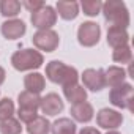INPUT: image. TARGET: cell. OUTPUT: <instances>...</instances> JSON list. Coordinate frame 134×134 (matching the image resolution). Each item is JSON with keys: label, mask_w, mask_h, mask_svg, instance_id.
<instances>
[{"label": "cell", "mask_w": 134, "mask_h": 134, "mask_svg": "<svg viewBox=\"0 0 134 134\" xmlns=\"http://www.w3.org/2000/svg\"><path fill=\"white\" fill-rule=\"evenodd\" d=\"M11 63L18 71L33 70V68H40L43 65V55L33 49H22L13 54Z\"/></svg>", "instance_id": "3"}, {"label": "cell", "mask_w": 134, "mask_h": 134, "mask_svg": "<svg viewBox=\"0 0 134 134\" xmlns=\"http://www.w3.org/2000/svg\"><path fill=\"white\" fill-rule=\"evenodd\" d=\"M24 85H25L27 92L38 95V93L43 92V88H44V77H43L40 73H30V74L25 76Z\"/></svg>", "instance_id": "17"}, {"label": "cell", "mask_w": 134, "mask_h": 134, "mask_svg": "<svg viewBox=\"0 0 134 134\" xmlns=\"http://www.w3.org/2000/svg\"><path fill=\"white\" fill-rule=\"evenodd\" d=\"M3 81H5V70L0 66V85L3 84Z\"/></svg>", "instance_id": "28"}, {"label": "cell", "mask_w": 134, "mask_h": 134, "mask_svg": "<svg viewBox=\"0 0 134 134\" xmlns=\"http://www.w3.org/2000/svg\"><path fill=\"white\" fill-rule=\"evenodd\" d=\"M104 76H106V85L117 87V85L123 84L126 73L123 68H118V66H109L107 71H104Z\"/></svg>", "instance_id": "16"}, {"label": "cell", "mask_w": 134, "mask_h": 134, "mask_svg": "<svg viewBox=\"0 0 134 134\" xmlns=\"http://www.w3.org/2000/svg\"><path fill=\"white\" fill-rule=\"evenodd\" d=\"M24 7L33 13V11H36V10L43 8V7H44V3H43V2H30V0H25V2H24Z\"/></svg>", "instance_id": "26"}, {"label": "cell", "mask_w": 134, "mask_h": 134, "mask_svg": "<svg viewBox=\"0 0 134 134\" xmlns=\"http://www.w3.org/2000/svg\"><path fill=\"white\" fill-rule=\"evenodd\" d=\"M101 8H103V3L99 0H84L82 2V10L87 16H96Z\"/></svg>", "instance_id": "25"}, {"label": "cell", "mask_w": 134, "mask_h": 134, "mask_svg": "<svg viewBox=\"0 0 134 134\" xmlns=\"http://www.w3.org/2000/svg\"><path fill=\"white\" fill-rule=\"evenodd\" d=\"M79 134H99V131L96 128H84Z\"/></svg>", "instance_id": "27"}, {"label": "cell", "mask_w": 134, "mask_h": 134, "mask_svg": "<svg viewBox=\"0 0 134 134\" xmlns=\"http://www.w3.org/2000/svg\"><path fill=\"white\" fill-rule=\"evenodd\" d=\"M46 76L49 77V81L60 84L62 87L77 84V77H79L76 68L65 65L63 62H58V60H54L46 66Z\"/></svg>", "instance_id": "1"}, {"label": "cell", "mask_w": 134, "mask_h": 134, "mask_svg": "<svg viewBox=\"0 0 134 134\" xmlns=\"http://www.w3.org/2000/svg\"><path fill=\"white\" fill-rule=\"evenodd\" d=\"M96 121L101 128H106V129H114V128H118L123 121V117L121 114H118L117 110H112V109H101L98 117H96Z\"/></svg>", "instance_id": "10"}, {"label": "cell", "mask_w": 134, "mask_h": 134, "mask_svg": "<svg viewBox=\"0 0 134 134\" xmlns=\"http://www.w3.org/2000/svg\"><path fill=\"white\" fill-rule=\"evenodd\" d=\"M40 103H41V98L36 95V93H30V92H22L19 95V118L21 121L24 123H30L32 120L36 118V110L40 107Z\"/></svg>", "instance_id": "4"}, {"label": "cell", "mask_w": 134, "mask_h": 134, "mask_svg": "<svg viewBox=\"0 0 134 134\" xmlns=\"http://www.w3.org/2000/svg\"><path fill=\"white\" fill-rule=\"evenodd\" d=\"M71 117L76 120V121H81V123H87L93 118V107L90 103H79V104H73L71 110H70Z\"/></svg>", "instance_id": "14"}, {"label": "cell", "mask_w": 134, "mask_h": 134, "mask_svg": "<svg viewBox=\"0 0 134 134\" xmlns=\"http://www.w3.org/2000/svg\"><path fill=\"white\" fill-rule=\"evenodd\" d=\"M57 10L65 21H71L79 14V5L76 2H58Z\"/></svg>", "instance_id": "18"}, {"label": "cell", "mask_w": 134, "mask_h": 134, "mask_svg": "<svg viewBox=\"0 0 134 134\" xmlns=\"http://www.w3.org/2000/svg\"><path fill=\"white\" fill-rule=\"evenodd\" d=\"M52 134H76V125L70 118H60L51 126Z\"/></svg>", "instance_id": "19"}, {"label": "cell", "mask_w": 134, "mask_h": 134, "mask_svg": "<svg viewBox=\"0 0 134 134\" xmlns=\"http://www.w3.org/2000/svg\"><path fill=\"white\" fill-rule=\"evenodd\" d=\"M0 11H2L3 16H16L21 11V3L16 2V0H3L0 2Z\"/></svg>", "instance_id": "22"}, {"label": "cell", "mask_w": 134, "mask_h": 134, "mask_svg": "<svg viewBox=\"0 0 134 134\" xmlns=\"http://www.w3.org/2000/svg\"><path fill=\"white\" fill-rule=\"evenodd\" d=\"M112 58L114 62L117 63H129L131 58H132V54H131V49L129 46H123V47H117L112 54Z\"/></svg>", "instance_id": "23"}, {"label": "cell", "mask_w": 134, "mask_h": 134, "mask_svg": "<svg viewBox=\"0 0 134 134\" xmlns=\"http://www.w3.org/2000/svg\"><path fill=\"white\" fill-rule=\"evenodd\" d=\"M128 41H129V35L126 32V29H121V27H109L107 30V43L112 46V47H123V46H128Z\"/></svg>", "instance_id": "13"}, {"label": "cell", "mask_w": 134, "mask_h": 134, "mask_svg": "<svg viewBox=\"0 0 134 134\" xmlns=\"http://www.w3.org/2000/svg\"><path fill=\"white\" fill-rule=\"evenodd\" d=\"M99 35H101V30H99V25L95 24V22H84L81 24L79 30H77V40L82 46H95L98 41H99Z\"/></svg>", "instance_id": "6"}, {"label": "cell", "mask_w": 134, "mask_h": 134, "mask_svg": "<svg viewBox=\"0 0 134 134\" xmlns=\"http://www.w3.org/2000/svg\"><path fill=\"white\" fill-rule=\"evenodd\" d=\"M13 114H14V104L10 98H5L0 101V121L13 118Z\"/></svg>", "instance_id": "24"}, {"label": "cell", "mask_w": 134, "mask_h": 134, "mask_svg": "<svg viewBox=\"0 0 134 134\" xmlns=\"http://www.w3.org/2000/svg\"><path fill=\"white\" fill-rule=\"evenodd\" d=\"M63 92H65V96L70 103L73 104H79V103H84L85 98H87V92L84 87L77 85V84H73V85H68V87H63Z\"/></svg>", "instance_id": "15"}, {"label": "cell", "mask_w": 134, "mask_h": 134, "mask_svg": "<svg viewBox=\"0 0 134 134\" xmlns=\"http://www.w3.org/2000/svg\"><path fill=\"white\" fill-rule=\"evenodd\" d=\"M21 131H22V126L14 118H8V120L0 121V132L2 134H21Z\"/></svg>", "instance_id": "21"}, {"label": "cell", "mask_w": 134, "mask_h": 134, "mask_svg": "<svg viewBox=\"0 0 134 134\" xmlns=\"http://www.w3.org/2000/svg\"><path fill=\"white\" fill-rule=\"evenodd\" d=\"M107 134H118L117 131H110V132H107Z\"/></svg>", "instance_id": "29"}, {"label": "cell", "mask_w": 134, "mask_h": 134, "mask_svg": "<svg viewBox=\"0 0 134 134\" xmlns=\"http://www.w3.org/2000/svg\"><path fill=\"white\" fill-rule=\"evenodd\" d=\"M57 21V14L51 7H43L36 11L32 13V24L41 30H49V27H52Z\"/></svg>", "instance_id": "8"}, {"label": "cell", "mask_w": 134, "mask_h": 134, "mask_svg": "<svg viewBox=\"0 0 134 134\" xmlns=\"http://www.w3.org/2000/svg\"><path fill=\"white\" fill-rule=\"evenodd\" d=\"M32 41L38 49L46 51V52H52V51L57 49L60 40H58V35L54 30H40L33 35Z\"/></svg>", "instance_id": "7"}, {"label": "cell", "mask_w": 134, "mask_h": 134, "mask_svg": "<svg viewBox=\"0 0 134 134\" xmlns=\"http://www.w3.org/2000/svg\"><path fill=\"white\" fill-rule=\"evenodd\" d=\"M2 33L7 40H18L25 33V24L19 19H11L2 24Z\"/></svg>", "instance_id": "12"}, {"label": "cell", "mask_w": 134, "mask_h": 134, "mask_svg": "<svg viewBox=\"0 0 134 134\" xmlns=\"http://www.w3.org/2000/svg\"><path fill=\"white\" fill-rule=\"evenodd\" d=\"M84 85L93 92H99L106 87V76L103 70H85L82 74Z\"/></svg>", "instance_id": "9"}, {"label": "cell", "mask_w": 134, "mask_h": 134, "mask_svg": "<svg viewBox=\"0 0 134 134\" xmlns=\"http://www.w3.org/2000/svg\"><path fill=\"white\" fill-rule=\"evenodd\" d=\"M51 131V125L44 117H36L27 125V132L29 134H47Z\"/></svg>", "instance_id": "20"}, {"label": "cell", "mask_w": 134, "mask_h": 134, "mask_svg": "<svg viewBox=\"0 0 134 134\" xmlns=\"http://www.w3.org/2000/svg\"><path fill=\"white\" fill-rule=\"evenodd\" d=\"M109 99L117 107L129 109V110L134 109V106H132V103H134L132 101V87L129 84H121V85L114 87L109 93Z\"/></svg>", "instance_id": "5"}, {"label": "cell", "mask_w": 134, "mask_h": 134, "mask_svg": "<svg viewBox=\"0 0 134 134\" xmlns=\"http://www.w3.org/2000/svg\"><path fill=\"white\" fill-rule=\"evenodd\" d=\"M103 13L106 21L110 22L112 27L126 29L129 25V13L123 2H106L103 5Z\"/></svg>", "instance_id": "2"}, {"label": "cell", "mask_w": 134, "mask_h": 134, "mask_svg": "<svg viewBox=\"0 0 134 134\" xmlns=\"http://www.w3.org/2000/svg\"><path fill=\"white\" fill-rule=\"evenodd\" d=\"M40 107L46 115H57L63 110V101L57 93H47L44 98H41Z\"/></svg>", "instance_id": "11"}]
</instances>
